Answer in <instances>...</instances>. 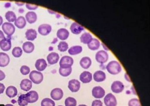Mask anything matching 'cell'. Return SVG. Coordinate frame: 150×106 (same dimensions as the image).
<instances>
[{
    "mask_svg": "<svg viewBox=\"0 0 150 106\" xmlns=\"http://www.w3.org/2000/svg\"><path fill=\"white\" fill-rule=\"evenodd\" d=\"M106 69L109 73L113 75L119 74L122 71L120 63L117 61H112L106 66Z\"/></svg>",
    "mask_w": 150,
    "mask_h": 106,
    "instance_id": "6da1fadb",
    "label": "cell"
},
{
    "mask_svg": "<svg viewBox=\"0 0 150 106\" xmlns=\"http://www.w3.org/2000/svg\"><path fill=\"white\" fill-rule=\"evenodd\" d=\"M29 78L33 83L39 84L43 81L44 76L41 72L37 71H33L29 74Z\"/></svg>",
    "mask_w": 150,
    "mask_h": 106,
    "instance_id": "7a4b0ae2",
    "label": "cell"
},
{
    "mask_svg": "<svg viewBox=\"0 0 150 106\" xmlns=\"http://www.w3.org/2000/svg\"><path fill=\"white\" fill-rule=\"evenodd\" d=\"M74 59L71 57L65 55L61 58L59 62L60 68L68 69L71 68L74 64Z\"/></svg>",
    "mask_w": 150,
    "mask_h": 106,
    "instance_id": "3957f363",
    "label": "cell"
},
{
    "mask_svg": "<svg viewBox=\"0 0 150 106\" xmlns=\"http://www.w3.org/2000/svg\"><path fill=\"white\" fill-rule=\"evenodd\" d=\"M2 29L4 33L7 35L8 37H11L15 32L16 28L14 25L12 23L6 22L3 24Z\"/></svg>",
    "mask_w": 150,
    "mask_h": 106,
    "instance_id": "277c9868",
    "label": "cell"
},
{
    "mask_svg": "<svg viewBox=\"0 0 150 106\" xmlns=\"http://www.w3.org/2000/svg\"><path fill=\"white\" fill-rule=\"evenodd\" d=\"M96 59L100 64L105 63L108 59V53L104 50L98 51L96 54Z\"/></svg>",
    "mask_w": 150,
    "mask_h": 106,
    "instance_id": "5b68a950",
    "label": "cell"
},
{
    "mask_svg": "<svg viewBox=\"0 0 150 106\" xmlns=\"http://www.w3.org/2000/svg\"><path fill=\"white\" fill-rule=\"evenodd\" d=\"M92 94L95 98L100 99L105 96V91L102 87L98 86L93 88Z\"/></svg>",
    "mask_w": 150,
    "mask_h": 106,
    "instance_id": "8992f818",
    "label": "cell"
},
{
    "mask_svg": "<svg viewBox=\"0 0 150 106\" xmlns=\"http://www.w3.org/2000/svg\"><path fill=\"white\" fill-rule=\"evenodd\" d=\"M104 104L106 106H116L117 100L116 97L112 93L107 94L104 98Z\"/></svg>",
    "mask_w": 150,
    "mask_h": 106,
    "instance_id": "52a82bcc",
    "label": "cell"
},
{
    "mask_svg": "<svg viewBox=\"0 0 150 106\" xmlns=\"http://www.w3.org/2000/svg\"><path fill=\"white\" fill-rule=\"evenodd\" d=\"M124 89V85L122 82L119 81H114L111 85L112 91L116 94L121 93Z\"/></svg>",
    "mask_w": 150,
    "mask_h": 106,
    "instance_id": "ba28073f",
    "label": "cell"
},
{
    "mask_svg": "<svg viewBox=\"0 0 150 106\" xmlns=\"http://www.w3.org/2000/svg\"><path fill=\"white\" fill-rule=\"evenodd\" d=\"M26 101L28 103H33L35 102L39 99V95L38 92L35 91H30L25 94Z\"/></svg>",
    "mask_w": 150,
    "mask_h": 106,
    "instance_id": "9c48e42d",
    "label": "cell"
},
{
    "mask_svg": "<svg viewBox=\"0 0 150 106\" xmlns=\"http://www.w3.org/2000/svg\"><path fill=\"white\" fill-rule=\"evenodd\" d=\"M50 96L52 99L55 100H59L63 98V92L60 88H55L52 90Z\"/></svg>",
    "mask_w": 150,
    "mask_h": 106,
    "instance_id": "30bf717a",
    "label": "cell"
},
{
    "mask_svg": "<svg viewBox=\"0 0 150 106\" xmlns=\"http://www.w3.org/2000/svg\"><path fill=\"white\" fill-rule=\"evenodd\" d=\"M68 88L71 92H78L80 88V82L77 79L71 80L69 81Z\"/></svg>",
    "mask_w": 150,
    "mask_h": 106,
    "instance_id": "8fae6325",
    "label": "cell"
},
{
    "mask_svg": "<svg viewBox=\"0 0 150 106\" xmlns=\"http://www.w3.org/2000/svg\"><path fill=\"white\" fill-rule=\"evenodd\" d=\"M39 33L42 36H46L49 34L52 31L51 25L47 24L40 25L38 28Z\"/></svg>",
    "mask_w": 150,
    "mask_h": 106,
    "instance_id": "7c38bea8",
    "label": "cell"
},
{
    "mask_svg": "<svg viewBox=\"0 0 150 106\" xmlns=\"http://www.w3.org/2000/svg\"><path fill=\"white\" fill-rule=\"evenodd\" d=\"M0 48L3 51H7L11 49V37L5 38L0 42Z\"/></svg>",
    "mask_w": 150,
    "mask_h": 106,
    "instance_id": "4fadbf2b",
    "label": "cell"
},
{
    "mask_svg": "<svg viewBox=\"0 0 150 106\" xmlns=\"http://www.w3.org/2000/svg\"><path fill=\"white\" fill-rule=\"evenodd\" d=\"M92 74L87 71H84L82 72L80 76V81L84 84L89 83L92 81Z\"/></svg>",
    "mask_w": 150,
    "mask_h": 106,
    "instance_id": "5bb4252c",
    "label": "cell"
},
{
    "mask_svg": "<svg viewBox=\"0 0 150 106\" xmlns=\"http://www.w3.org/2000/svg\"><path fill=\"white\" fill-rule=\"evenodd\" d=\"M59 55L58 53L54 52H51L47 56V62L50 65H54L59 61Z\"/></svg>",
    "mask_w": 150,
    "mask_h": 106,
    "instance_id": "9a60e30c",
    "label": "cell"
},
{
    "mask_svg": "<svg viewBox=\"0 0 150 106\" xmlns=\"http://www.w3.org/2000/svg\"><path fill=\"white\" fill-rule=\"evenodd\" d=\"M69 32L67 29L64 28H61L58 30L57 36L58 38L61 40H65L69 37Z\"/></svg>",
    "mask_w": 150,
    "mask_h": 106,
    "instance_id": "2e32d148",
    "label": "cell"
},
{
    "mask_svg": "<svg viewBox=\"0 0 150 106\" xmlns=\"http://www.w3.org/2000/svg\"><path fill=\"white\" fill-rule=\"evenodd\" d=\"M20 87L23 91L28 92L32 88V82L27 79H23L20 84Z\"/></svg>",
    "mask_w": 150,
    "mask_h": 106,
    "instance_id": "e0dca14e",
    "label": "cell"
},
{
    "mask_svg": "<svg viewBox=\"0 0 150 106\" xmlns=\"http://www.w3.org/2000/svg\"><path fill=\"white\" fill-rule=\"evenodd\" d=\"M71 31L74 34H79L84 30V28L76 22H74L71 25Z\"/></svg>",
    "mask_w": 150,
    "mask_h": 106,
    "instance_id": "ac0fdd59",
    "label": "cell"
},
{
    "mask_svg": "<svg viewBox=\"0 0 150 106\" xmlns=\"http://www.w3.org/2000/svg\"><path fill=\"white\" fill-rule=\"evenodd\" d=\"M10 58L8 54L4 52H0V67H4L9 65Z\"/></svg>",
    "mask_w": 150,
    "mask_h": 106,
    "instance_id": "d6986e66",
    "label": "cell"
},
{
    "mask_svg": "<svg viewBox=\"0 0 150 106\" xmlns=\"http://www.w3.org/2000/svg\"><path fill=\"white\" fill-rule=\"evenodd\" d=\"M93 77L95 81L98 82H101L105 80L106 79V74L103 71H96L93 74Z\"/></svg>",
    "mask_w": 150,
    "mask_h": 106,
    "instance_id": "ffe728a7",
    "label": "cell"
},
{
    "mask_svg": "<svg viewBox=\"0 0 150 106\" xmlns=\"http://www.w3.org/2000/svg\"><path fill=\"white\" fill-rule=\"evenodd\" d=\"M47 67V62L44 59H39L36 61L35 67L38 71H44Z\"/></svg>",
    "mask_w": 150,
    "mask_h": 106,
    "instance_id": "44dd1931",
    "label": "cell"
},
{
    "mask_svg": "<svg viewBox=\"0 0 150 106\" xmlns=\"http://www.w3.org/2000/svg\"><path fill=\"white\" fill-rule=\"evenodd\" d=\"M80 65L83 69H88L91 65L92 61L89 57L87 56L84 57L80 60Z\"/></svg>",
    "mask_w": 150,
    "mask_h": 106,
    "instance_id": "7402d4cb",
    "label": "cell"
},
{
    "mask_svg": "<svg viewBox=\"0 0 150 106\" xmlns=\"http://www.w3.org/2000/svg\"><path fill=\"white\" fill-rule=\"evenodd\" d=\"M37 35L38 34L36 30L32 28L28 29L25 33L26 38L28 41L35 40L37 38Z\"/></svg>",
    "mask_w": 150,
    "mask_h": 106,
    "instance_id": "603a6c76",
    "label": "cell"
},
{
    "mask_svg": "<svg viewBox=\"0 0 150 106\" xmlns=\"http://www.w3.org/2000/svg\"><path fill=\"white\" fill-rule=\"evenodd\" d=\"M23 49L25 52L27 53H32L35 49V46L33 43L30 41L25 42L23 45Z\"/></svg>",
    "mask_w": 150,
    "mask_h": 106,
    "instance_id": "cb8c5ba5",
    "label": "cell"
},
{
    "mask_svg": "<svg viewBox=\"0 0 150 106\" xmlns=\"http://www.w3.org/2000/svg\"><path fill=\"white\" fill-rule=\"evenodd\" d=\"M25 17L26 21L30 24L35 23L37 20V14L34 11H28L26 13Z\"/></svg>",
    "mask_w": 150,
    "mask_h": 106,
    "instance_id": "d4e9b609",
    "label": "cell"
},
{
    "mask_svg": "<svg viewBox=\"0 0 150 106\" xmlns=\"http://www.w3.org/2000/svg\"><path fill=\"white\" fill-rule=\"evenodd\" d=\"M6 94L10 98H13L18 94V90L14 86H11L7 87L6 90Z\"/></svg>",
    "mask_w": 150,
    "mask_h": 106,
    "instance_id": "484cf974",
    "label": "cell"
},
{
    "mask_svg": "<svg viewBox=\"0 0 150 106\" xmlns=\"http://www.w3.org/2000/svg\"><path fill=\"white\" fill-rule=\"evenodd\" d=\"M87 45L90 50L95 51L99 49L100 46V41L97 39L93 38L91 41Z\"/></svg>",
    "mask_w": 150,
    "mask_h": 106,
    "instance_id": "4316f807",
    "label": "cell"
},
{
    "mask_svg": "<svg viewBox=\"0 0 150 106\" xmlns=\"http://www.w3.org/2000/svg\"><path fill=\"white\" fill-rule=\"evenodd\" d=\"M26 24V20L23 16L19 17L14 22V25L16 27L19 29H23L25 28Z\"/></svg>",
    "mask_w": 150,
    "mask_h": 106,
    "instance_id": "83f0119b",
    "label": "cell"
},
{
    "mask_svg": "<svg viewBox=\"0 0 150 106\" xmlns=\"http://www.w3.org/2000/svg\"><path fill=\"white\" fill-rule=\"evenodd\" d=\"M92 39V36L89 32H84L80 37V42L85 44H88Z\"/></svg>",
    "mask_w": 150,
    "mask_h": 106,
    "instance_id": "f1b7e54d",
    "label": "cell"
},
{
    "mask_svg": "<svg viewBox=\"0 0 150 106\" xmlns=\"http://www.w3.org/2000/svg\"><path fill=\"white\" fill-rule=\"evenodd\" d=\"M82 51V46H73L71 47L68 50V53L71 55H76L81 53Z\"/></svg>",
    "mask_w": 150,
    "mask_h": 106,
    "instance_id": "f546056e",
    "label": "cell"
},
{
    "mask_svg": "<svg viewBox=\"0 0 150 106\" xmlns=\"http://www.w3.org/2000/svg\"><path fill=\"white\" fill-rule=\"evenodd\" d=\"M5 17L9 22H14L17 19L15 13L12 11H8L6 12L5 14Z\"/></svg>",
    "mask_w": 150,
    "mask_h": 106,
    "instance_id": "4dcf8cb0",
    "label": "cell"
},
{
    "mask_svg": "<svg viewBox=\"0 0 150 106\" xmlns=\"http://www.w3.org/2000/svg\"><path fill=\"white\" fill-rule=\"evenodd\" d=\"M59 72L60 75L61 76L64 77H66L69 76L72 72V68H68V69H62V68H60L59 69Z\"/></svg>",
    "mask_w": 150,
    "mask_h": 106,
    "instance_id": "1f68e13d",
    "label": "cell"
},
{
    "mask_svg": "<svg viewBox=\"0 0 150 106\" xmlns=\"http://www.w3.org/2000/svg\"><path fill=\"white\" fill-rule=\"evenodd\" d=\"M23 50L19 47H16L13 48L12 51V54L14 57L19 58L23 54Z\"/></svg>",
    "mask_w": 150,
    "mask_h": 106,
    "instance_id": "d6a6232c",
    "label": "cell"
},
{
    "mask_svg": "<svg viewBox=\"0 0 150 106\" xmlns=\"http://www.w3.org/2000/svg\"><path fill=\"white\" fill-rule=\"evenodd\" d=\"M69 48V45L65 41H61L58 46V49L61 52H65L67 51Z\"/></svg>",
    "mask_w": 150,
    "mask_h": 106,
    "instance_id": "836d02e7",
    "label": "cell"
},
{
    "mask_svg": "<svg viewBox=\"0 0 150 106\" xmlns=\"http://www.w3.org/2000/svg\"><path fill=\"white\" fill-rule=\"evenodd\" d=\"M41 106H55V103L53 100L49 98H45L41 102Z\"/></svg>",
    "mask_w": 150,
    "mask_h": 106,
    "instance_id": "e575fe53",
    "label": "cell"
},
{
    "mask_svg": "<svg viewBox=\"0 0 150 106\" xmlns=\"http://www.w3.org/2000/svg\"><path fill=\"white\" fill-rule=\"evenodd\" d=\"M65 106H76L77 101L74 98L69 97L65 99Z\"/></svg>",
    "mask_w": 150,
    "mask_h": 106,
    "instance_id": "d590c367",
    "label": "cell"
},
{
    "mask_svg": "<svg viewBox=\"0 0 150 106\" xmlns=\"http://www.w3.org/2000/svg\"><path fill=\"white\" fill-rule=\"evenodd\" d=\"M18 104L20 106H26L28 104L26 101L25 94H23L20 95L18 100Z\"/></svg>",
    "mask_w": 150,
    "mask_h": 106,
    "instance_id": "8d00e7d4",
    "label": "cell"
},
{
    "mask_svg": "<svg viewBox=\"0 0 150 106\" xmlns=\"http://www.w3.org/2000/svg\"><path fill=\"white\" fill-rule=\"evenodd\" d=\"M129 106H141L140 100L137 98H133L129 101Z\"/></svg>",
    "mask_w": 150,
    "mask_h": 106,
    "instance_id": "74e56055",
    "label": "cell"
},
{
    "mask_svg": "<svg viewBox=\"0 0 150 106\" xmlns=\"http://www.w3.org/2000/svg\"><path fill=\"white\" fill-rule=\"evenodd\" d=\"M20 71L23 75H27L30 73V69L28 66L23 65L21 67V69H20Z\"/></svg>",
    "mask_w": 150,
    "mask_h": 106,
    "instance_id": "f35d334b",
    "label": "cell"
},
{
    "mask_svg": "<svg viewBox=\"0 0 150 106\" xmlns=\"http://www.w3.org/2000/svg\"><path fill=\"white\" fill-rule=\"evenodd\" d=\"M26 8L28 10H35L38 9V7L37 5H33V4H26Z\"/></svg>",
    "mask_w": 150,
    "mask_h": 106,
    "instance_id": "ab89813d",
    "label": "cell"
},
{
    "mask_svg": "<svg viewBox=\"0 0 150 106\" xmlns=\"http://www.w3.org/2000/svg\"><path fill=\"white\" fill-rule=\"evenodd\" d=\"M92 106H103V102L99 100H96L93 101Z\"/></svg>",
    "mask_w": 150,
    "mask_h": 106,
    "instance_id": "60d3db41",
    "label": "cell"
},
{
    "mask_svg": "<svg viewBox=\"0 0 150 106\" xmlns=\"http://www.w3.org/2000/svg\"><path fill=\"white\" fill-rule=\"evenodd\" d=\"M5 78V73L1 70H0V81L3 80Z\"/></svg>",
    "mask_w": 150,
    "mask_h": 106,
    "instance_id": "b9f144b4",
    "label": "cell"
},
{
    "mask_svg": "<svg viewBox=\"0 0 150 106\" xmlns=\"http://www.w3.org/2000/svg\"><path fill=\"white\" fill-rule=\"evenodd\" d=\"M5 87L3 84L0 83V94H3L5 91Z\"/></svg>",
    "mask_w": 150,
    "mask_h": 106,
    "instance_id": "7bdbcfd3",
    "label": "cell"
},
{
    "mask_svg": "<svg viewBox=\"0 0 150 106\" xmlns=\"http://www.w3.org/2000/svg\"><path fill=\"white\" fill-rule=\"evenodd\" d=\"M5 38V35H4V32H2L1 30H0V42H1V41L3 40Z\"/></svg>",
    "mask_w": 150,
    "mask_h": 106,
    "instance_id": "ee69618b",
    "label": "cell"
},
{
    "mask_svg": "<svg viewBox=\"0 0 150 106\" xmlns=\"http://www.w3.org/2000/svg\"><path fill=\"white\" fill-rule=\"evenodd\" d=\"M125 78L126 81H127L129 82H131V80L130 79L128 75V74L126 73L125 74Z\"/></svg>",
    "mask_w": 150,
    "mask_h": 106,
    "instance_id": "f6af8a7d",
    "label": "cell"
},
{
    "mask_svg": "<svg viewBox=\"0 0 150 106\" xmlns=\"http://www.w3.org/2000/svg\"><path fill=\"white\" fill-rule=\"evenodd\" d=\"M17 6H23V5H24V3H21V2H15Z\"/></svg>",
    "mask_w": 150,
    "mask_h": 106,
    "instance_id": "bcb514c9",
    "label": "cell"
},
{
    "mask_svg": "<svg viewBox=\"0 0 150 106\" xmlns=\"http://www.w3.org/2000/svg\"><path fill=\"white\" fill-rule=\"evenodd\" d=\"M11 6V4L9 3H6V4H5V7H6V8H9V7H10Z\"/></svg>",
    "mask_w": 150,
    "mask_h": 106,
    "instance_id": "7dc6e473",
    "label": "cell"
},
{
    "mask_svg": "<svg viewBox=\"0 0 150 106\" xmlns=\"http://www.w3.org/2000/svg\"><path fill=\"white\" fill-rule=\"evenodd\" d=\"M3 18L0 15V26L3 24Z\"/></svg>",
    "mask_w": 150,
    "mask_h": 106,
    "instance_id": "c3c4849f",
    "label": "cell"
},
{
    "mask_svg": "<svg viewBox=\"0 0 150 106\" xmlns=\"http://www.w3.org/2000/svg\"><path fill=\"white\" fill-rule=\"evenodd\" d=\"M102 46H103V49H105V50H109L108 48L107 47H106V46H105V45L103 44H102Z\"/></svg>",
    "mask_w": 150,
    "mask_h": 106,
    "instance_id": "681fc988",
    "label": "cell"
},
{
    "mask_svg": "<svg viewBox=\"0 0 150 106\" xmlns=\"http://www.w3.org/2000/svg\"><path fill=\"white\" fill-rule=\"evenodd\" d=\"M18 11L20 13H23L24 12V10L23 9H21V8H20Z\"/></svg>",
    "mask_w": 150,
    "mask_h": 106,
    "instance_id": "f907efd6",
    "label": "cell"
},
{
    "mask_svg": "<svg viewBox=\"0 0 150 106\" xmlns=\"http://www.w3.org/2000/svg\"><path fill=\"white\" fill-rule=\"evenodd\" d=\"M5 106H13L11 104H7L6 105H5Z\"/></svg>",
    "mask_w": 150,
    "mask_h": 106,
    "instance_id": "816d5d0a",
    "label": "cell"
},
{
    "mask_svg": "<svg viewBox=\"0 0 150 106\" xmlns=\"http://www.w3.org/2000/svg\"><path fill=\"white\" fill-rule=\"evenodd\" d=\"M78 106H87V105H79Z\"/></svg>",
    "mask_w": 150,
    "mask_h": 106,
    "instance_id": "f5cc1de1",
    "label": "cell"
},
{
    "mask_svg": "<svg viewBox=\"0 0 150 106\" xmlns=\"http://www.w3.org/2000/svg\"><path fill=\"white\" fill-rule=\"evenodd\" d=\"M62 106V105H59V106Z\"/></svg>",
    "mask_w": 150,
    "mask_h": 106,
    "instance_id": "db71d44e",
    "label": "cell"
}]
</instances>
